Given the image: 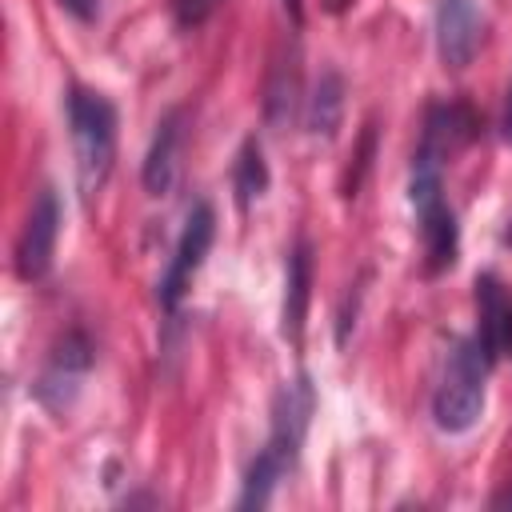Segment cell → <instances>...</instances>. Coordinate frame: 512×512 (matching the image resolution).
Here are the masks:
<instances>
[{"instance_id": "obj_18", "label": "cell", "mask_w": 512, "mask_h": 512, "mask_svg": "<svg viewBox=\"0 0 512 512\" xmlns=\"http://www.w3.org/2000/svg\"><path fill=\"white\" fill-rule=\"evenodd\" d=\"M500 352L512 356V300H508V312H504V344H500Z\"/></svg>"}, {"instance_id": "obj_12", "label": "cell", "mask_w": 512, "mask_h": 512, "mask_svg": "<svg viewBox=\"0 0 512 512\" xmlns=\"http://www.w3.org/2000/svg\"><path fill=\"white\" fill-rule=\"evenodd\" d=\"M296 96H300V68H296V48L288 56H280L268 72V88H264V116L272 128H284L296 112Z\"/></svg>"}, {"instance_id": "obj_14", "label": "cell", "mask_w": 512, "mask_h": 512, "mask_svg": "<svg viewBox=\"0 0 512 512\" xmlns=\"http://www.w3.org/2000/svg\"><path fill=\"white\" fill-rule=\"evenodd\" d=\"M232 188H236V204L240 208H252L264 188H268V164H264V152H260V140L248 136L240 156H236V172H232Z\"/></svg>"}, {"instance_id": "obj_19", "label": "cell", "mask_w": 512, "mask_h": 512, "mask_svg": "<svg viewBox=\"0 0 512 512\" xmlns=\"http://www.w3.org/2000/svg\"><path fill=\"white\" fill-rule=\"evenodd\" d=\"M320 4H324V8H328V12H344V8H348V4H352V0H320Z\"/></svg>"}, {"instance_id": "obj_9", "label": "cell", "mask_w": 512, "mask_h": 512, "mask_svg": "<svg viewBox=\"0 0 512 512\" xmlns=\"http://www.w3.org/2000/svg\"><path fill=\"white\" fill-rule=\"evenodd\" d=\"M476 112L464 108V104H436L428 112V124H424V144L420 152H428L432 160H448L452 152H460L468 140H476Z\"/></svg>"}, {"instance_id": "obj_17", "label": "cell", "mask_w": 512, "mask_h": 512, "mask_svg": "<svg viewBox=\"0 0 512 512\" xmlns=\"http://www.w3.org/2000/svg\"><path fill=\"white\" fill-rule=\"evenodd\" d=\"M500 136L512 144V84H508V100H504V116H500Z\"/></svg>"}, {"instance_id": "obj_15", "label": "cell", "mask_w": 512, "mask_h": 512, "mask_svg": "<svg viewBox=\"0 0 512 512\" xmlns=\"http://www.w3.org/2000/svg\"><path fill=\"white\" fill-rule=\"evenodd\" d=\"M216 8H220V0H172V12H176L180 28H200Z\"/></svg>"}, {"instance_id": "obj_5", "label": "cell", "mask_w": 512, "mask_h": 512, "mask_svg": "<svg viewBox=\"0 0 512 512\" xmlns=\"http://www.w3.org/2000/svg\"><path fill=\"white\" fill-rule=\"evenodd\" d=\"M212 236H216V212L212 204H196L184 220V232L176 240V252H172V264L160 280V304L164 308H176L184 300V292L192 288V276L200 272L208 248H212Z\"/></svg>"}, {"instance_id": "obj_3", "label": "cell", "mask_w": 512, "mask_h": 512, "mask_svg": "<svg viewBox=\"0 0 512 512\" xmlns=\"http://www.w3.org/2000/svg\"><path fill=\"white\" fill-rule=\"evenodd\" d=\"M492 360L484 356V348L472 340H464L452 360H448V372L432 396V416L444 432H468L480 412H484V376H488Z\"/></svg>"}, {"instance_id": "obj_1", "label": "cell", "mask_w": 512, "mask_h": 512, "mask_svg": "<svg viewBox=\"0 0 512 512\" xmlns=\"http://www.w3.org/2000/svg\"><path fill=\"white\" fill-rule=\"evenodd\" d=\"M68 124H72V152H76V184L84 200H92L116 164V108L108 96L72 84L68 88Z\"/></svg>"}, {"instance_id": "obj_8", "label": "cell", "mask_w": 512, "mask_h": 512, "mask_svg": "<svg viewBox=\"0 0 512 512\" xmlns=\"http://www.w3.org/2000/svg\"><path fill=\"white\" fill-rule=\"evenodd\" d=\"M308 416H312V384L300 376V380H292V384L280 388L276 408H272V436H268V444H264L268 452L280 456L284 468H292L296 456H300Z\"/></svg>"}, {"instance_id": "obj_6", "label": "cell", "mask_w": 512, "mask_h": 512, "mask_svg": "<svg viewBox=\"0 0 512 512\" xmlns=\"http://www.w3.org/2000/svg\"><path fill=\"white\" fill-rule=\"evenodd\" d=\"M88 368H92V344L84 340V332H68V336L56 344V352H52V360H48L40 384H36V396H40L52 412H64V408L72 404L80 380L88 376Z\"/></svg>"}, {"instance_id": "obj_11", "label": "cell", "mask_w": 512, "mask_h": 512, "mask_svg": "<svg viewBox=\"0 0 512 512\" xmlns=\"http://www.w3.org/2000/svg\"><path fill=\"white\" fill-rule=\"evenodd\" d=\"M180 140H184V112H168L152 136V148L144 156V188L152 196H164L176 180V156H180Z\"/></svg>"}, {"instance_id": "obj_2", "label": "cell", "mask_w": 512, "mask_h": 512, "mask_svg": "<svg viewBox=\"0 0 512 512\" xmlns=\"http://www.w3.org/2000/svg\"><path fill=\"white\" fill-rule=\"evenodd\" d=\"M408 196H412V208L420 216L424 268H428V276H436V272L452 268L456 248H460V228H456V216H452V208L444 204V192H440V160H432L428 152H416Z\"/></svg>"}, {"instance_id": "obj_16", "label": "cell", "mask_w": 512, "mask_h": 512, "mask_svg": "<svg viewBox=\"0 0 512 512\" xmlns=\"http://www.w3.org/2000/svg\"><path fill=\"white\" fill-rule=\"evenodd\" d=\"M60 8H64V12H72L76 20H84V24H88V20H96L100 0H60Z\"/></svg>"}, {"instance_id": "obj_7", "label": "cell", "mask_w": 512, "mask_h": 512, "mask_svg": "<svg viewBox=\"0 0 512 512\" xmlns=\"http://www.w3.org/2000/svg\"><path fill=\"white\" fill-rule=\"evenodd\" d=\"M484 20L472 0H440L436 4V48L448 68H468L480 52Z\"/></svg>"}, {"instance_id": "obj_10", "label": "cell", "mask_w": 512, "mask_h": 512, "mask_svg": "<svg viewBox=\"0 0 512 512\" xmlns=\"http://www.w3.org/2000/svg\"><path fill=\"white\" fill-rule=\"evenodd\" d=\"M308 296H312V244L296 240L288 256V276H284V312H280V332L300 344L304 316H308Z\"/></svg>"}, {"instance_id": "obj_4", "label": "cell", "mask_w": 512, "mask_h": 512, "mask_svg": "<svg viewBox=\"0 0 512 512\" xmlns=\"http://www.w3.org/2000/svg\"><path fill=\"white\" fill-rule=\"evenodd\" d=\"M56 236H60V196L52 188H40L32 208H28V220L20 228V240H16V276L20 280H44L48 268H52V256H56Z\"/></svg>"}, {"instance_id": "obj_13", "label": "cell", "mask_w": 512, "mask_h": 512, "mask_svg": "<svg viewBox=\"0 0 512 512\" xmlns=\"http://www.w3.org/2000/svg\"><path fill=\"white\" fill-rule=\"evenodd\" d=\"M340 112H344V80L336 68H324L308 96V132L332 136L340 124Z\"/></svg>"}]
</instances>
